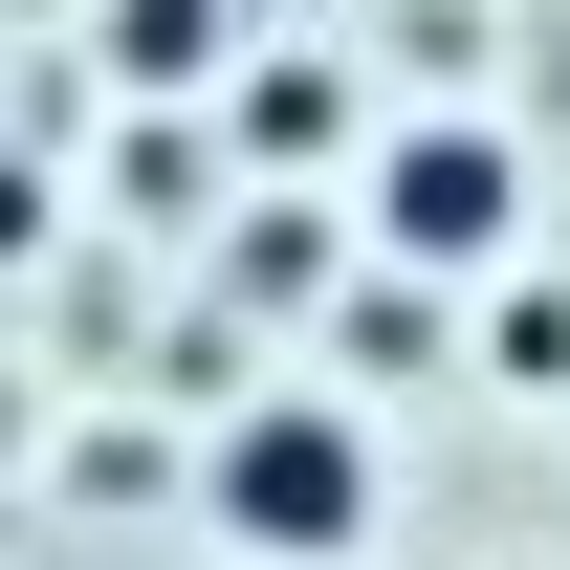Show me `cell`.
I'll return each mask as SVG.
<instances>
[{
    "instance_id": "1",
    "label": "cell",
    "mask_w": 570,
    "mask_h": 570,
    "mask_svg": "<svg viewBox=\"0 0 570 570\" xmlns=\"http://www.w3.org/2000/svg\"><path fill=\"white\" fill-rule=\"evenodd\" d=\"M198 504H219V549H264V570L373 549V417L352 395H242L219 461H198Z\"/></svg>"
},
{
    "instance_id": "2",
    "label": "cell",
    "mask_w": 570,
    "mask_h": 570,
    "mask_svg": "<svg viewBox=\"0 0 570 570\" xmlns=\"http://www.w3.org/2000/svg\"><path fill=\"white\" fill-rule=\"evenodd\" d=\"M373 242H395L417 285H483L504 242H527V154L461 132V110H439V132H395V154H373Z\"/></svg>"
}]
</instances>
